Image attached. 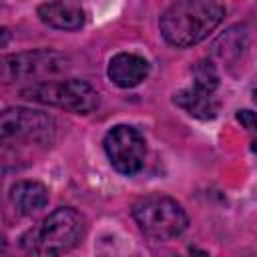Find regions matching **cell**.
<instances>
[{
	"instance_id": "obj_5",
	"label": "cell",
	"mask_w": 257,
	"mask_h": 257,
	"mask_svg": "<svg viewBox=\"0 0 257 257\" xmlns=\"http://www.w3.org/2000/svg\"><path fill=\"white\" fill-rule=\"evenodd\" d=\"M20 94L26 100L58 106L74 114H90L100 104V94L86 80L80 78L32 82L30 86H24Z\"/></svg>"
},
{
	"instance_id": "obj_13",
	"label": "cell",
	"mask_w": 257,
	"mask_h": 257,
	"mask_svg": "<svg viewBox=\"0 0 257 257\" xmlns=\"http://www.w3.org/2000/svg\"><path fill=\"white\" fill-rule=\"evenodd\" d=\"M8 42H10V30L6 26H0V50L6 48Z\"/></svg>"
},
{
	"instance_id": "obj_2",
	"label": "cell",
	"mask_w": 257,
	"mask_h": 257,
	"mask_svg": "<svg viewBox=\"0 0 257 257\" xmlns=\"http://www.w3.org/2000/svg\"><path fill=\"white\" fill-rule=\"evenodd\" d=\"M86 233L84 217L72 207H58L40 225L28 229L20 245L30 257H62L80 245Z\"/></svg>"
},
{
	"instance_id": "obj_8",
	"label": "cell",
	"mask_w": 257,
	"mask_h": 257,
	"mask_svg": "<svg viewBox=\"0 0 257 257\" xmlns=\"http://www.w3.org/2000/svg\"><path fill=\"white\" fill-rule=\"evenodd\" d=\"M102 147H104V153H106L110 165L120 175H126V177L137 175L145 165L147 141L139 133V128H135L131 124L112 126L104 135Z\"/></svg>"
},
{
	"instance_id": "obj_14",
	"label": "cell",
	"mask_w": 257,
	"mask_h": 257,
	"mask_svg": "<svg viewBox=\"0 0 257 257\" xmlns=\"http://www.w3.org/2000/svg\"><path fill=\"white\" fill-rule=\"evenodd\" d=\"M8 251V241H6V235L0 231V257H4Z\"/></svg>"
},
{
	"instance_id": "obj_9",
	"label": "cell",
	"mask_w": 257,
	"mask_h": 257,
	"mask_svg": "<svg viewBox=\"0 0 257 257\" xmlns=\"http://www.w3.org/2000/svg\"><path fill=\"white\" fill-rule=\"evenodd\" d=\"M108 78L118 88H135L147 80L151 64L145 56L135 52H118L108 60Z\"/></svg>"
},
{
	"instance_id": "obj_7",
	"label": "cell",
	"mask_w": 257,
	"mask_h": 257,
	"mask_svg": "<svg viewBox=\"0 0 257 257\" xmlns=\"http://www.w3.org/2000/svg\"><path fill=\"white\" fill-rule=\"evenodd\" d=\"M68 68V58L56 50H32L0 60V82L36 80L60 74Z\"/></svg>"
},
{
	"instance_id": "obj_10",
	"label": "cell",
	"mask_w": 257,
	"mask_h": 257,
	"mask_svg": "<svg viewBox=\"0 0 257 257\" xmlns=\"http://www.w3.org/2000/svg\"><path fill=\"white\" fill-rule=\"evenodd\" d=\"M38 18L56 30H78L84 26V8L76 2H44L36 8Z\"/></svg>"
},
{
	"instance_id": "obj_4",
	"label": "cell",
	"mask_w": 257,
	"mask_h": 257,
	"mask_svg": "<svg viewBox=\"0 0 257 257\" xmlns=\"http://www.w3.org/2000/svg\"><path fill=\"white\" fill-rule=\"evenodd\" d=\"M133 217L139 229L155 241L179 237L189 227V217L183 205L161 193L137 199L133 205Z\"/></svg>"
},
{
	"instance_id": "obj_1",
	"label": "cell",
	"mask_w": 257,
	"mask_h": 257,
	"mask_svg": "<svg viewBox=\"0 0 257 257\" xmlns=\"http://www.w3.org/2000/svg\"><path fill=\"white\" fill-rule=\"evenodd\" d=\"M225 18V6L213 0H179L159 18L163 38L177 48H189L205 40Z\"/></svg>"
},
{
	"instance_id": "obj_11",
	"label": "cell",
	"mask_w": 257,
	"mask_h": 257,
	"mask_svg": "<svg viewBox=\"0 0 257 257\" xmlns=\"http://www.w3.org/2000/svg\"><path fill=\"white\" fill-rule=\"evenodd\" d=\"M10 203L20 215H34L48 203V189L40 181H20L10 189Z\"/></svg>"
},
{
	"instance_id": "obj_3",
	"label": "cell",
	"mask_w": 257,
	"mask_h": 257,
	"mask_svg": "<svg viewBox=\"0 0 257 257\" xmlns=\"http://www.w3.org/2000/svg\"><path fill=\"white\" fill-rule=\"evenodd\" d=\"M56 122L48 112L10 106L0 112V149H32L52 143Z\"/></svg>"
},
{
	"instance_id": "obj_6",
	"label": "cell",
	"mask_w": 257,
	"mask_h": 257,
	"mask_svg": "<svg viewBox=\"0 0 257 257\" xmlns=\"http://www.w3.org/2000/svg\"><path fill=\"white\" fill-rule=\"evenodd\" d=\"M217 88H219L217 66L209 58H203L193 66V84L179 90L173 100L189 116L199 120H213L221 110Z\"/></svg>"
},
{
	"instance_id": "obj_12",
	"label": "cell",
	"mask_w": 257,
	"mask_h": 257,
	"mask_svg": "<svg viewBox=\"0 0 257 257\" xmlns=\"http://www.w3.org/2000/svg\"><path fill=\"white\" fill-rule=\"evenodd\" d=\"M237 120L243 122L247 126V131H253V126H255V114H253V110H239L237 112Z\"/></svg>"
},
{
	"instance_id": "obj_15",
	"label": "cell",
	"mask_w": 257,
	"mask_h": 257,
	"mask_svg": "<svg viewBox=\"0 0 257 257\" xmlns=\"http://www.w3.org/2000/svg\"><path fill=\"white\" fill-rule=\"evenodd\" d=\"M187 257H209V253H205V251H201V249H193Z\"/></svg>"
}]
</instances>
